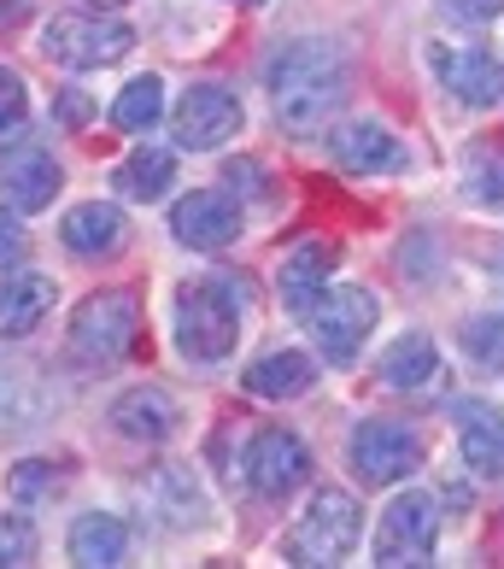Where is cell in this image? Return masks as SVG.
<instances>
[{
    "mask_svg": "<svg viewBox=\"0 0 504 569\" xmlns=\"http://www.w3.org/2000/svg\"><path fill=\"white\" fill-rule=\"evenodd\" d=\"M112 429L135 447H164L177 435V399L153 388V382H135L112 399Z\"/></svg>",
    "mask_w": 504,
    "mask_h": 569,
    "instance_id": "e0dca14e",
    "label": "cell"
},
{
    "mask_svg": "<svg viewBox=\"0 0 504 569\" xmlns=\"http://www.w3.org/2000/svg\"><path fill=\"white\" fill-rule=\"evenodd\" d=\"M141 335V300L130 288H94L89 300L71 311V365H89V370H112L130 358Z\"/></svg>",
    "mask_w": 504,
    "mask_h": 569,
    "instance_id": "3957f363",
    "label": "cell"
},
{
    "mask_svg": "<svg viewBox=\"0 0 504 569\" xmlns=\"http://www.w3.org/2000/svg\"><path fill=\"white\" fill-rule=\"evenodd\" d=\"M498 270H504V259H498Z\"/></svg>",
    "mask_w": 504,
    "mask_h": 569,
    "instance_id": "8d00e7d4",
    "label": "cell"
},
{
    "mask_svg": "<svg viewBox=\"0 0 504 569\" xmlns=\"http://www.w3.org/2000/svg\"><path fill=\"white\" fill-rule=\"evenodd\" d=\"M346 82H352L346 53L334 48V41H323V36L282 41V48L264 59L270 112H276V123H282L288 136H317L323 123L341 112Z\"/></svg>",
    "mask_w": 504,
    "mask_h": 569,
    "instance_id": "6da1fadb",
    "label": "cell"
},
{
    "mask_svg": "<svg viewBox=\"0 0 504 569\" xmlns=\"http://www.w3.org/2000/svg\"><path fill=\"white\" fill-rule=\"evenodd\" d=\"M375 376H382L387 388H399V393H416V388H429L440 376V347L429 341L423 329H411V335H399V341L382 352Z\"/></svg>",
    "mask_w": 504,
    "mask_h": 569,
    "instance_id": "603a6c76",
    "label": "cell"
},
{
    "mask_svg": "<svg viewBox=\"0 0 504 569\" xmlns=\"http://www.w3.org/2000/svg\"><path fill=\"white\" fill-rule=\"evenodd\" d=\"M235 7H264V0H235Z\"/></svg>",
    "mask_w": 504,
    "mask_h": 569,
    "instance_id": "d590c367",
    "label": "cell"
},
{
    "mask_svg": "<svg viewBox=\"0 0 504 569\" xmlns=\"http://www.w3.org/2000/svg\"><path fill=\"white\" fill-rule=\"evenodd\" d=\"M452 18H464V24H487V18L504 12V0H440Z\"/></svg>",
    "mask_w": 504,
    "mask_h": 569,
    "instance_id": "836d02e7",
    "label": "cell"
},
{
    "mask_svg": "<svg viewBox=\"0 0 504 569\" xmlns=\"http://www.w3.org/2000/svg\"><path fill=\"white\" fill-rule=\"evenodd\" d=\"M464 358L487 376L504 370V311H481V318L464 323Z\"/></svg>",
    "mask_w": 504,
    "mask_h": 569,
    "instance_id": "4316f807",
    "label": "cell"
},
{
    "mask_svg": "<svg viewBox=\"0 0 504 569\" xmlns=\"http://www.w3.org/2000/svg\"><path fill=\"white\" fill-rule=\"evenodd\" d=\"M241 476L259 499H293L311 481V447L293 429H259L241 452Z\"/></svg>",
    "mask_w": 504,
    "mask_h": 569,
    "instance_id": "30bf717a",
    "label": "cell"
},
{
    "mask_svg": "<svg viewBox=\"0 0 504 569\" xmlns=\"http://www.w3.org/2000/svg\"><path fill=\"white\" fill-rule=\"evenodd\" d=\"M164 112H171V107H164V82H159L153 71L130 77V82L118 89V100H112V123H118L123 136H147Z\"/></svg>",
    "mask_w": 504,
    "mask_h": 569,
    "instance_id": "d4e9b609",
    "label": "cell"
},
{
    "mask_svg": "<svg viewBox=\"0 0 504 569\" xmlns=\"http://www.w3.org/2000/svg\"><path fill=\"white\" fill-rule=\"evenodd\" d=\"M311 382H317V358L311 352H300V347H282V352H264L259 365H252L246 376H241V388L252 393V399H300V393H311Z\"/></svg>",
    "mask_w": 504,
    "mask_h": 569,
    "instance_id": "44dd1931",
    "label": "cell"
},
{
    "mask_svg": "<svg viewBox=\"0 0 504 569\" xmlns=\"http://www.w3.org/2000/svg\"><path fill=\"white\" fill-rule=\"evenodd\" d=\"M346 463L364 488H399L423 470V435L393 417H364L346 440Z\"/></svg>",
    "mask_w": 504,
    "mask_h": 569,
    "instance_id": "8992f818",
    "label": "cell"
},
{
    "mask_svg": "<svg viewBox=\"0 0 504 569\" xmlns=\"http://www.w3.org/2000/svg\"><path fill=\"white\" fill-rule=\"evenodd\" d=\"M89 118H94V100L82 94V89H59V100H53V123L65 136H82L89 130Z\"/></svg>",
    "mask_w": 504,
    "mask_h": 569,
    "instance_id": "4dcf8cb0",
    "label": "cell"
},
{
    "mask_svg": "<svg viewBox=\"0 0 504 569\" xmlns=\"http://www.w3.org/2000/svg\"><path fill=\"white\" fill-rule=\"evenodd\" d=\"M434 546H440V499L429 488H405L399 499H387L382 529H375V563L416 569L434 558Z\"/></svg>",
    "mask_w": 504,
    "mask_h": 569,
    "instance_id": "ba28073f",
    "label": "cell"
},
{
    "mask_svg": "<svg viewBox=\"0 0 504 569\" xmlns=\"http://www.w3.org/2000/svg\"><path fill=\"white\" fill-rule=\"evenodd\" d=\"M24 259H30L24 223H18V212H0V277H7V270H18Z\"/></svg>",
    "mask_w": 504,
    "mask_h": 569,
    "instance_id": "1f68e13d",
    "label": "cell"
},
{
    "mask_svg": "<svg viewBox=\"0 0 504 569\" xmlns=\"http://www.w3.org/2000/svg\"><path fill=\"white\" fill-rule=\"evenodd\" d=\"M457 447L475 476H504V406H493V399L457 406Z\"/></svg>",
    "mask_w": 504,
    "mask_h": 569,
    "instance_id": "d6986e66",
    "label": "cell"
},
{
    "mask_svg": "<svg viewBox=\"0 0 504 569\" xmlns=\"http://www.w3.org/2000/svg\"><path fill=\"white\" fill-rule=\"evenodd\" d=\"M30 118V89L12 66H0V136H18Z\"/></svg>",
    "mask_w": 504,
    "mask_h": 569,
    "instance_id": "f546056e",
    "label": "cell"
},
{
    "mask_svg": "<svg viewBox=\"0 0 504 569\" xmlns=\"http://www.w3.org/2000/svg\"><path fill=\"white\" fill-rule=\"evenodd\" d=\"M59 306V282L41 277V270H7L0 277V341H24L48 323V311Z\"/></svg>",
    "mask_w": 504,
    "mask_h": 569,
    "instance_id": "2e32d148",
    "label": "cell"
},
{
    "mask_svg": "<svg viewBox=\"0 0 504 569\" xmlns=\"http://www.w3.org/2000/svg\"><path fill=\"white\" fill-rule=\"evenodd\" d=\"M59 188H65V171H59V159L48 153V147L18 141V147L0 153V212H18V218L48 212Z\"/></svg>",
    "mask_w": 504,
    "mask_h": 569,
    "instance_id": "7c38bea8",
    "label": "cell"
},
{
    "mask_svg": "<svg viewBox=\"0 0 504 569\" xmlns=\"http://www.w3.org/2000/svg\"><path fill=\"white\" fill-rule=\"evenodd\" d=\"M59 241H65L71 259H89V264L118 259V252L130 247V218H123V206H112V200H82L59 218Z\"/></svg>",
    "mask_w": 504,
    "mask_h": 569,
    "instance_id": "9a60e30c",
    "label": "cell"
},
{
    "mask_svg": "<svg viewBox=\"0 0 504 569\" xmlns=\"http://www.w3.org/2000/svg\"><path fill=\"white\" fill-rule=\"evenodd\" d=\"M223 182L235 188V194H264V164L259 159H229Z\"/></svg>",
    "mask_w": 504,
    "mask_h": 569,
    "instance_id": "d6a6232c",
    "label": "cell"
},
{
    "mask_svg": "<svg viewBox=\"0 0 504 569\" xmlns=\"http://www.w3.org/2000/svg\"><path fill=\"white\" fill-rule=\"evenodd\" d=\"M130 48H135V30L123 24V18H107V12H53L48 24H41V53L65 71L118 66Z\"/></svg>",
    "mask_w": 504,
    "mask_h": 569,
    "instance_id": "5b68a950",
    "label": "cell"
},
{
    "mask_svg": "<svg viewBox=\"0 0 504 569\" xmlns=\"http://www.w3.org/2000/svg\"><path fill=\"white\" fill-rule=\"evenodd\" d=\"M364 535V511L346 488H323L311 493V505L300 511V529H293L288 563H341Z\"/></svg>",
    "mask_w": 504,
    "mask_h": 569,
    "instance_id": "52a82bcc",
    "label": "cell"
},
{
    "mask_svg": "<svg viewBox=\"0 0 504 569\" xmlns=\"http://www.w3.org/2000/svg\"><path fill=\"white\" fill-rule=\"evenodd\" d=\"M246 130V107L235 89H223V82H194V89H182V100L171 107V136L177 147L188 153H218Z\"/></svg>",
    "mask_w": 504,
    "mask_h": 569,
    "instance_id": "9c48e42d",
    "label": "cell"
},
{
    "mask_svg": "<svg viewBox=\"0 0 504 569\" xmlns=\"http://www.w3.org/2000/svg\"><path fill=\"white\" fill-rule=\"evenodd\" d=\"M147 493H153V505H164V522H171V529H200L205 522V493L182 463H159L153 481H147Z\"/></svg>",
    "mask_w": 504,
    "mask_h": 569,
    "instance_id": "cb8c5ba5",
    "label": "cell"
},
{
    "mask_svg": "<svg viewBox=\"0 0 504 569\" xmlns=\"http://www.w3.org/2000/svg\"><path fill=\"white\" fill-rule=\"evenodd\" d=\"M382 323V300L370 288H352V282H329L317 300L305 306V335L329 365H359L364 341Z\"/></svg>",
    "mask_w": 504,
    "mask_h": 569,
    "instance_id": "277c9868",
    "label": "cell"
},
{
    "mask_svg": "<svg viewBox=\"0 0 504 569\" xmlns=\"http://www.w3.org/2000/svg\"><path fill=\"white\" fill-rule=\"evenodd\" d=\"M334 270H341V247H329V241H300L293 252H282V264H276V293H282V306L305 318V306L334 282Z\"/></svg>",
    "mask_w": 504,
    "mask_h": 569,
    "instance_id": "ac0fdd59",
    "label": "cell"
},
{
    "mask_svg": "<svg viewBox=\"0 0 504 569\" xmlns=\"http://www.w3.org/2000/svg\"><path fill=\"white\" fill-rule=\"evenodd\" d=\"M171 182H177V153H171V147H135L130 159L112 164L118 200H135V206L164 200V194H171Z\"/></svg>",
    "mask_w": 504,
    "mask_h": 569,
    "instance_id": "7402d4cb",
    "label": "cell"
},
{
    "mask_svg": "<svg viewBox=\"0 0 504 569\" xmlns=\"http://www.w3.org/2000/svg\"><path fill=\"white\" fill-rule=\"evenodd\" d=\"M59 488H65V463H53V458H24L7 470V499L24 505V511L41 499H53Z\"/></svg>",
    "mask_w": 504,
    "mask_h": 569,
    "instance_id": "484cf974",
    "label": "cell"
},
{
    "mask_svg": "<svg viewBox=\"0 0 504 569\" xmlns=\"http://www.w3.org/2000/svg\"><path fill=\"white\" fill-rule=\"evenodd\" d=\"M36 522H30V511L18 505V511H0V569H24V563H36Z\"/></svg>",
    "mask_w": 504,
    "mask_h": 569,
    "instance_id": "83f0119b",
    "label": "cell"
},
{
    "mask_svg": "<svg viewBox=\"0 0 504 569\" xmlns=\"http://www.w3.org/2000/svg\"><path fill=\"white\" fill-rule=\"evenodd\" d=\"M241 323H246V288L229 270L177 288V352L188 365H223L241 341Z\"/></svg>",
    "mask_w": 504,
    "mask_h": 569,
    "instance_id": "7a4b0ae2",
    "label": "cell"
},
{
    "mask_svg": "<svg viewBox=\"0 0 504 569\" xmlns=\"http://www.w3.org/2000/svg\"><path fill=\"white\" fill-rule=\"evenodd\" d=\"M429 66L440 77V89H452L457 107L487 112L504 100V66L481 41H429Z\"/></svg>",
    "mask_w": 504,
    "mask_h": 569,
    "instance_id": "8fae6325",
    "label": "cell"
},
{
    "mask_svg": "<svg viewBox=\"0 0 504 569\" xmlns=\"http://www.w3.org/2000/svg\"><path fill=\"white\" fill-rule=\"evenodd\" d=\"M171 236L194 252H223L241 236V206L229 188H194L171 206Z\"/></svg>",
    "mask_w": 504,
    "mask_h": 569,
    "instance_id": "4fadbf2b",
    "label": "cell"
},
{
    "mask_svg": "<svg viewBox=\"0 0 504 569\" xmlns=\"http://www.w3.org/2000/svg\"><path fill=\"white\" fill-rule=\"evenodd\" d=\"M464 194L475 206H493V212H504V164L493 153H470L464 164Z\"/></svg>",
    "mask_w": 504,
    "mask_h": 569,
    "instance_id": "f1b7e54d",
    "label": "cell"
},
{
    "mask_svg": "<svg viewBox=\"0 0 504 569\" xmlns=\"http://www.w3.org/2000/svg\"><path fill=\"white\" fill-rule=\"evenodd\" d=\"M329 153L341 171L352 177H393V171H405V141H399L382 118H352V123H334V136H329Z\"/></svg>",
    "mask_w": 504,
    "mask_h": 569,
    "instance_id": "5bb4252c",
    "label": "cell"
},
{
    "mask_svg": "<svg viewBox=\"0 0 504 569\" xmlns=\"http://www.w3.org/2000/svg\"><path fill=\"white\" fill-rule=\"evenodd\" d=\"M65 552L77 569H118L130 558V529H123V517L112 511H82L65 535Z\"/></svg>",
    "mask_w": 504,
    "mask_h": 569,
    "instance_id": "ffe728a7",
    "label": "cell"
},
{
    "mask_svg": "<svg viewBox=\"0 0 504 569\" xmlns=\"http://www.w3.org/2000/svg\"><path fill=\"white\" fill-rule=\"evenodd\" d=\"M89 7H123V0H89Z\"/></svg>",
    "mask_w": 504,
    "mask_h": 569,
    "instance_id": "e575fe53",
    "label": "cell"
}]
</instances>
